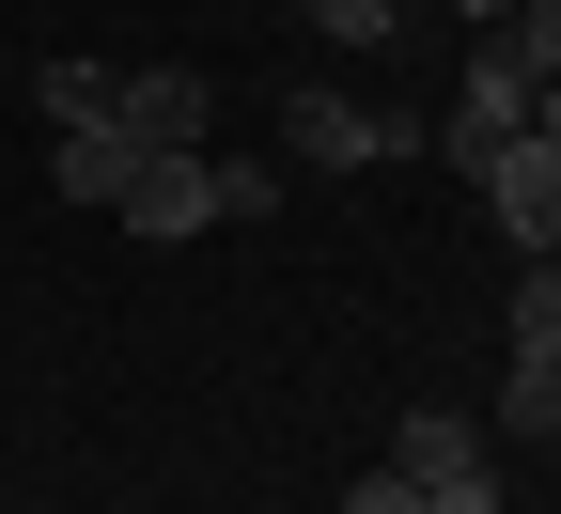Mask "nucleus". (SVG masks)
<instances>
[{"label":"nucleus","mask_w":561,"mask_h":514,"mask_svg":"<svg viewBox=\"0 0 561 514\" xmlns=\"http://www.w3.org/2000/svg\"><path fill=\"white\" fill-rule=\"evenodd\" d=\"M343 514H437V499H421L405 468H359V483H343Z\"/></svg>","instance_id":"4468645a"},{"label":"nucleus","mask_w":561,"mask_h":514,"mask_svg":"<svg viewBox=\"0 0 561 514\" xmlns=\"http://www.w3.org/2000/svg\"><path fill=\"white\" fill-rule=\"evenodd\" d=\"M530 140H561V79H546V94H530Z\"/></svg>","instance_id":"2eb2a0df"},{"label":"nucleus","mask_w":561,"mask_h":514,"mask_svg":"<svg viewBox=\"0 0 561 514\" xmlns=\"http://www.w3.org/2000/svg\"><path fill=\"white\" fill-rule=\"evenodd\" d=\"M437 514H500V483H468V499H437Z\"/></svg>","instance_id":"dca6fc26"},{"label":"nucleus","mask_w":561,"mask_h":514,"mask_svg":"<svg viewBox=\"0 0 561 514\" xmlns=\"http://www.w3.org/2000/svg\"><path fill=\"white\" fill-rule=\"evenodd\" d=\"M405 110H359V94H297V110H280V157H297V172H375V157H405Z\"/></svg>","instance_id":"f03ea898"},{"label":"nucleus","mask_w":561,"mask_h":514,"mask_svg":"<svg viewBox=\"0 0 561 514\" xmlns=\"http://www.w3.org/2000/svg\"><path fill=\"white\" fill-rule=\"evenodd\" d=\"M32 94H47V125H110V79H94V62H32Z\"/></svg>","instance_id":"1a4fd4ad"},{"label":"nucleus","mask_w":561,"mask_h":514,"mask_svg":"<svg viewBox=\"0 0 561 514\" xmlns=\"http://www.w3.org/2000/svg\"><path fill=\"white\" fill-rule=\"evenodd\" d=\"M297 16L343 32V47H390V32H405V0H297Z\"/></svg>","instance_id":"9b49d317"},{"label":"nucleus","mask_w":561,"mask_h":514,"mask_svg":"<svg viewBox=\"0 0 561 514\" xmlns=\"http://www.w3.org/2000/svg\"><path fill=\"white\" fill-rule=\"evenodd\" d=\"M390 468H405L421 499H468V483H500V468H483V436H468L453 406H405V421H390Z\"/></svg>","instance_id":"423d86ee"},{"label":"nucleus","mask_w":561,"mask_h":514,"mask_svg":"<svg viewBox=\"0 0 561 514\" xmlns=\"http://www.w3.org/2000/svg\"><path fill=\"white\" fill-rule=\"evenodd\" d=\"M280 203V157H219V218H265Z\"/></svg>","instance_id":"ddd939ff"},{"label":"nucleus","mask_w":561,"mask_h":514,"mask_svg":"<svg viewBox=\"0 0 561 514\" xmlns=\"http://www.w3.org/2000/svg\"><path fill=\"white\" fill-rule=\"evenodd\" d=\"M500 47L530 62V94H546V79H561V0H515V16H500Z\"/></svg>","instance_id":"9d476101"},{"label":"nucleus","mask_w":561,"mask_h":514,"mask_svg":"<svg viewBox=\"0 0 561 514\" xmlns=\"http://www.w3.org/2000/svg\"><path fill=\"white\" fill-rule=\"evenodd\" d=\"M468 187H483V218H500L515 250H561V140H500Z\"/></svg>","instance_id":"20e7f679"},{"label":"nucleus","mask_w":561,"mask_h":514,"mask_svg":"<svg viewBox=\"0 0 561 514\" xmlns=\"http://www.w3.org/2000/svg\"><path fill=\"white\" fill-rule=\"evenodd\" d=\"M453 172H483L500 140H530V62L500 47V32H468V94H453V125H421Z\"/></svg>","instance_id":"f257e3e1"},{"label":"nucleus","mask_w":561,"mask_h":514,"mask_svg":"<svg viewBox=\"0 0 561 514\" xmlns=\"http://www.w3.org/2000/svg\"><path fill=\"white\" fill-rule=\"evenodd\" d=\"M110 218H125V235H157V250H172V235H219V157H140Z\"/></svg>","instance_id":"39448f33"},{"label":"nucleus","mask_w":561,"mask_h":514,"mask_svg":"<svg viewBox=\"0 0 561 514\" xmlns=\"http://www.w3.org/2000/svg\"><path fill=\"white\" fill-rule=\"evenodd\" d=\"M110 125L140 140V157H203V125H219V94H203L187 62H140V79H110Z\"/></svg>","instance_id":"7ed1b4c3"},{"label":"nucleus","mask_w":561,"mask_h":514,"mask_svg":"<svg viewBox=\"0 0 561 514\" xmlns=\"http://www.w3.org/2000/svg\"><path fill=\"white\" fill-rule=\"evenodd\" d=\"M500 343H515V375H561V250H530V265H515Z\"/></svg>","instance_id":"6e6552de"},{"label":"nucleus","mask_w":561,"mask_h":514,"mask_svg":"<svg viewBox=\"0 0 561 514\" xmlns=\"http://www.w3.org/2000/svg\"><path fill=\"white\" fill-rule=\"evenodd\" d=\"M125 172H140L125 125H62V140H47V187H62V203H125Z\"/></svg>","instance_id":"0eeeda50"},{"label":"nucleus","mask_w":561,"mask_h":514,"mask_svg":"<svg viewBox=\"0 0 561 514\" xmlns=\"http://www.w3.org/2000/svg\"><path fill=\"white\" fill-rule=\"evenodd\" d=\"M500 436H561V375H500Z\"/></svg>","instance_id":"f8f14e48"},{"label":"nucleus","mask_w":561,"mask_h":514,"mask_svg":"<svg viewBox=\"0 0 561 514\" xmlns=\"http://www.w3.org/2000/svg\"><path fill=\"white\" fill-rule=\"evenodd\" d=\"M500 16H515V0H468V32H500Z\"/></svg>","instance_id":"f3484780"}]
</instances>
